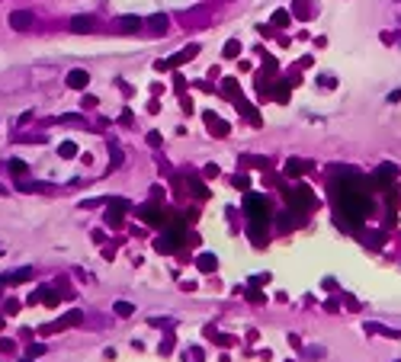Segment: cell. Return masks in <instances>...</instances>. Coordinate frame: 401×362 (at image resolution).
Here are the masks:
<instances>
[{"instance_id":"obj_1","label":"cell","mask_w":401,"mask_h":362,"mask_svg":"<svg viewBox=\"0 0 401 362\" xmlns=\"http://www.w3.org/2000/svg\"><path fill=\"white\" fill-rule=\"evenodd\" d=\"M32 23H36V20H32V13H29V10H16V13L10 16V29H20V32H23V29H29Z\"/></svg>"},{"instance_id":"obj_2","label":"cell","mask_w":401,"mask_h":362,"mask_svg":"<svg viewBox=\"0 0 401 362\" xmlns=\"http://www.w3.org/2000/svg\"><path fill=\"white\" fill-rule=\"evenodd\" d=\"M87 84H90V74H87V70H71V74H68V87H71V90H84Z\"/></svg>"},{"instance_id":"obj_3","label":"cell","mask_w":401,"mask_h":362,"mask_svg":"<svg viewBox=\"0 0 401 362\" xmlns=\"http://www.w3.org/2000/svg\"><path fill=\"white\" fill-rule=\"evenodd\" d=\"M71 29H74V32H90V29H93V16H74V20H71Z\"/></svg>"},{"instance_id":"obj_4","label":"cell","mask_w":401,"mask_h":362,"mask_svg":"<svg viewBox=\"0 0 401 362\" xmlns=\"http://www.w3.org/2000/svg\"><path fill=\"white\" fill-rule=\"evenodd\" d=\"M247 205H250V215H260V211H266V199L250 196V199H247Z\"/></svg>"},{"instance_id":"obj_5","label":"cell","mask_w":401,"mask_h":362,"mask_svg":"<svg viewBox=\"0 0 401 362\" xmlns=\"http://www.w3.org/2000/svg\"><path fill=\"white\" fill-rule=\"evenodd\" d=\"M26 279H32V269H16V272H10V276L0 279V282H26Z\"/></svg>"},{"instance_id":"obj_6","label":"cell","mask_w":401,"mask_h":362,"mask_svg":"<svg viewBox=\"0 0 401 362\" xmlns=\"http://www.w3.org/2000/svg\"><path fill=\"white\" fill-rule=\"evenodd\" d=\"M119 26H122L125 32H132V29H138V26H142V20H138V16H122Z\"/></svg>"},{"instance_id":"obj_7","label":"cell","mask_w":401,"mask_h":362,"mask_svg":"<svg viewBox=\"0 0 401 362\" xmlns=\"http://www.w3.org/2000/svg\"><path fill=\"white\" fill-rule=\"evenodd\" d=\"M148 23H151V26H154V29H158V32H167V16H151V20H148Z\"/></svg>"},{"instance_id":"obj_8","label":"cell","mask_w":401,"mask_h":362,"mask_svg":"<svg viewBox=\"0 0 401 362\" xmlns=\"http://www.w3.org/2000/svg\"><path fill=\"white\" fill-rule=\"evenodd\" d=\"M132 311H135V308L128 305V302H116V314H119V317H128Z\"/></svg>"},{"instance_id":"obj_9","label":"cell","mask_w":401,"mask_h":362,"mask_svg":"<svg viewBox=\"0 0 401 362\" xmlns=\"http://www.w3.org/2000/svg\"><path fill=\"white\" fill-rule=\"evenodd\" d=\"M238 51H241V45H238V42H228V45H225V58H238Z\"/></svg>"},{"instance_id":"obj_10","label":"cell","mask_w":401,"mask_h":362,"mask_svg":"<svg viewBox=\"0 0 401 362\" xmlns=\"http://www.w3.org/2000/svg\"><path fill=\"white\" fill-rule=\"evenodd\" d=\"M77 151V144H71V141H64V144H61V154H68V157H71Z\"/></svg>"}]
</instances>
